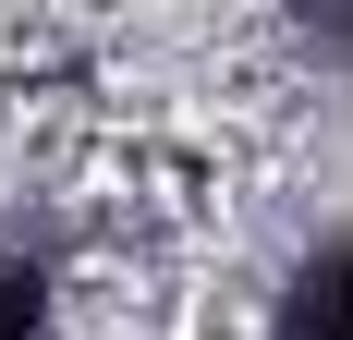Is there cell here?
<instances>
[{
    "mask_svg": "<svg viewBox=\"0 0 353 340\" xmlns=\"http://www.w3.org/2000/svg\"><path fill=\"white\" fill-rule=\"evenodd\" d=\"M0 340H49V268L0 255Z\"/></svg>",
    "mask_w": 353,
    "mask_h": 340,
    "instance_id": "6da1fadb",
    "label": "cell"
}]
</instances>
